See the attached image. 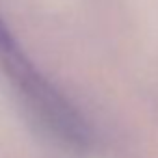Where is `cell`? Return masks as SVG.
<instances>
[{
    "label": "cell",
    "mask_w": 158,
    "mask_h": 158,
    "mask_svg": "<svg viewBox=\"0 0 158 158\" xmlns=\"http://www.w3.org/2000/svg\"><path fill=\"white\" fill-rule=\"evenodd\" d=\"M0 67L39 127L65 151L86 154L93 147L88 121L32 63L0 17Z\"/></svg>",
    "instance_id": "obj_1"
}]
</instances>
